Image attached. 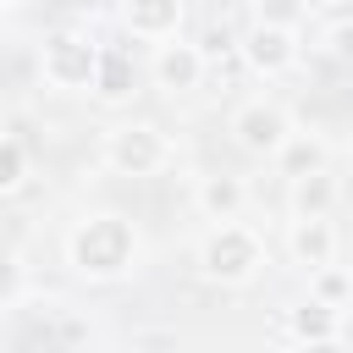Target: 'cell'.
Returning a JSON list of instances; mask_svg holds the SVG:
<instances>
[{
	"label": "cell",
	"mask_w": 353,
	"mask_h": 353,
	"mask_svg": "<svg viewBox=\"0 0 353 353\" xmlns=\"http://www.w3.org/2000/svg\"><path fill=\"white\" fill-rule=\"evenodd\" d=\"M61 248H66L72 276L88 287H116L143 270V232L121 210H88L83 221H72Z\"/></svg>",
	"instance_id": "cell-1"
},
{
	"label": "cell",
	"mask_w": 353,
	"mask_h": 353,
	"mask_svg": "<svg viewBox=\"0 0 353 353\" xmlns=\"http://www.w3.org/2000/svg\"><path fill=\"white\" fill-rule=\"evenodd\" d=\"M193 265H199V276L210 287H248L270 265V254H265V237L254 226H243V221H210V232L199 237Z\"/></svg>",
	"instance_id": "cell-2"
},
{
	"label": "cell",
	"mask_w": 353,
	"mask_h": 353,
	"mask_svg": "<svg viewBox=\"0 0 353 353\" xmlns=\"http://www.w3.org/2000/svg\"><path fill=\"white\" fill-rule=\"evenodd\" d=\"M99 160H105V171H116V176H154V171H165L171 160H176V143H171V132L160 127V121H110L105 127V138H99Z\"/></svg>",
	"instance_id": "cell-3"
},
{
	"label": "cell",
	"mask_w": 353,
	"mask_h": 353,
	"mask_svg": "<svg viewBox=\"0 0 353 353\" xmlns=\"http://www.w3.org/2000/svg\"><path fill=\"white\" fill-rule=\"evenodd\" d=\"M94 61H99V44H94L88 33L55 28V33H44V44H39V83L55 88V94H88Z\"/></svg>",
	"instance_id": "cell-4"
},
{
	"label": "cell",
	"mask_w": 353,
	"mask_h": 353,
	"mask_svg": "<svg viewBox=\"0 0 353 353\" xmlns=\"http://www.w3.org/2000/svg\"><path fill=\"white\" fill-rule=\"evenodd\" d=\"M292 110L281 105V99H243L237 110H232V143L243 149V154H254V160H270L287 138H292Z\"/></svg>",
	"instance_id": "cell-5"
},
{
	"label": "cell",
	"mask_w": 353,
	"mask_h": 353,
	"mask_svg": "<svg viewBox=\"0 0 353 353\" xmlns=\"http://www.w3.org/2000/svg\"><path fill=\"white\" fill-rule=\"evenodd\" d=\"M237 55L254 77H287L298 66V28H276V22H248L237 39Z\"/></svg>",
	"instance_id": "cell-6"
},
{
	"label": "cell",
	"mask_w": 353,
	"mask_h": 353,
	"mask_svg": "<svg viewBox=\"0 0 353 353\" xmlns=\"http://www.w3.org/2000/svg\"><path fill=\"white\" fill-rule=\"evenodd\" d=\"M149 77H154V88H165V94H193V88H204V77H210V55H204L199 44H188L182 33H176V39H160V44H154V61H149Z\"/></svg>",
	"instance_id": "cell-7"
},
{
	"label": "cell",
	"mask_w": 353,
	"mask_h": 353,
	"mask_svg": "<svg viewBox=\"0 0 353 353\" xmlns=\"http://www.w3.org/2000/svg\"><path fill=\"white\" fill-rule=\"evenodd\" d=\"M188 22V0H121V28L143 44L176 39Z\"/></svg>",
	"instance_id": "cell-8"
},
{
	"label": "cell",
	"mask_w": 353,
	"mask_h": 353,
	"mask_svg": "<svg viewBox=\"0 0 353 353\" xmlns=\"http://www.w3.org/2000/svg\"><path fill=\"white\" fill-rule=\"evenodd\" d=\"M287 254L303 270L331 265L336 259V226H331V215H292L287 221Z\"/></svg>",
	"instance_id": "cell-9"
},
{
	"label": "cell",
	"mask_w": 353,
	"mask_h": 353,
	"mask_svg": "<svg viewBox=\"0 0 353 353\" xmlns=\"http://www.w3.org/2000/svg\"><path fill=\"white\" fill-rule=\"evenodd\" d=\"M88 94H94L105 110H121V105L138 94V66H132V55L99 44V61H94V83H88Z\"/></svg>",
	"instance_id": "cell-10"
},
{
	"label": "cell",
	"mask_w": 353,
	"mask_h": 353,
	"mask_svg": "<svg viewBox=\"0 0 353 353\" xmlns=\"http://www.w3.org/2000/svg\"><path fill=\"white\" fill-rule=\"evenodd\" d=\"M193 210L204 221H237L248 210V182L243 176H226V171H210L193 182Z\"/></svg>",
	"instance_id": "cell-11"
},
{
	"label": "cell",
	"mask_w": 353,
	"mask_h": 353,
	"mask_svg": "<svg viewBox=\"0 0 353 353\" xmlns=\"http://www.w3.org/2000/svg\"><path fill=\"white\" fill-rule=\"evenodd\" d=\"M287 336L292 342H309V347H331V342L347 336V325H342V309H331L320 298H303V303L287 309Z\"/></svg>",
	"instance_id": "cell-12"
},
{
	"label": "cell",
	"mask_w": 353,
	"mask_h": 353,
	"mask_svg": "<svg viewBox=\"0 0 353 353\" xmlns=\"http://www.w3.org/2000/svg\"><path fill=\"white\" fill-rule=\"evenodd\" d=\"M336 199H342V182L331 176V165L287 176V215H331Z\"/></svg>",
	"instance_id": "cell-13"
},
{
	"label": "cell",
	"mask_w": 353,
	"mask_h": 353,
	"mask_svg": "<svg viewBox=\"0 0 353 353\" xmlns=\"http://www.w3.org/2000/svg\"><path fill=\"white\" fill-rule=\"evenodd\" d=\"M270 160H276V171H281V176H303V171L331 165V149H325V138H314V132H298V127H292V138H287Z\"/></svg>",
	"instance_id": "cell-14"
},
{
	"label": "cell",
	"mask_w": 353,
	"mask_h": 353,
	"mask_svg": "<svg viewBox=\"0 0 353 353\" xmlns=\"http://www.w3.org/2000/svg\"><path fill=\"white\" fill-rule=\"evenodd\" d=\"M309 298H320V303H331V309H342L347 314V303H353V270L347 265H314L309 270Z\"/></svg>",
	"instance_id": "cell-15"
},
{
	"label": "cell",
	"mask_w": 353,
	"mask_h": 353,
	"mask_svg": "<svg viewBox=\"0 0 353 353\" xmlns=\"http://www.w3.org/2000/svg\"><path fill=\"white\" fill-rule=\"evenodd\" d=\"M22 182H28V149L11 132H0V199H11Z\"/></svg>",
	"instance_id": "cell-16"
},
{
	"label": "cell",
	"mask_w": 353,
	"mask_h": 353,
	"mask_svg": "<svg viewBox=\"0 0 353 353\" xmlns=\"http://www.w3.org/2000/svg\"><path fill=\"white\" fill-rule=\"evenodd\" d=\"M22 298H28V265H22V254L0 248V309H17Z\"/></svg>",
	"instance_id": "cell-17"
},
{
	"label": "cell",
	"mask_w": 353,
	"mask_h": 353,
	"mask_svg": "<svg viewBox=\"0 0 353 353\" xmlns=\"http://www.w3.org/2000/svg\"><path fill=\"white\" fill-rule=\"evenodd\" d=\"M254 22L303 28V22H309V0H254Z\"/></svg>",
	"instance_id": "cell-18"
},
{
	"label": "cell",
	"mask_w": 353,
	"mask_h": 353,
	"mask_svg": "<svg viewBox=\"0 0 353 353\" xmlns=\"http://www.w3.org/2000/svg\"><path fill=\"white\" fill-rule=\"evenodd\" d=\"M320 50L336 61V66H353V17H342V22H331L325 33H320Z\"/></svg>",
	"instance_id": "cell-19"
},
{
	"label": "cell",
	"mask_w": 353,
	"mask_h": 353,
	"mask_svg": "<svg viewBox=\"0 0 353 353\" xmlns=\"http://www.w3.org/2000/svg\"><path fill=\"white\" fill-rule=\"evenodd\" d=\"M0 6H33V0H0Z\"/></svg>",
	"instance_id": "cell-20"
},
{
	"label": "cell",
	"mask_w": 353,
	"mask_h": 353,
	"mask_svg": "<svg viewBox=\"0 0 353 353\" xmlns=\"http://www.w3.org/2000/svg\"><path fill=\"white\" fill-rule=\"evenodd\" d=\"M347 314H353V303H347Z\"/></svg>",
	"instance_id": "cell-21"
}]
</instances>
